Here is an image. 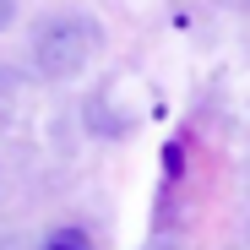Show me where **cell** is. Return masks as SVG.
Masks as SVG:
<instances>
[{"instance_id":"6da1fadb","label":"cell","mask_w":250,"mask_h":250,"mask_svg":"<svg viewBox=\"0 0 250 250\" xmlns=\"http://www.w3.org/2000/svg\"><path fill=\"white\" fill-rule=\"evenodd\" d=\"M98 22L93 17H82V11H60L49 17L44 27L33 33V71L44 76V82H65L76 76L82 65H87L98 55Z\"/></svg>"},{"instance_id":"7a4b0ae2","label":"cell","mask_w":250,"mask_h":250,"mask_svg":"<svg viewBox=\"0 0 250 250\" xmlns=\"http://www.w3.org/2000/svg\"><path fill=\"white\" fill-rule=\"evenodd\" d=\"M38 250H93V234L76 229V223H55L44 239H38Z\"/></svg>"},{"instance_id":"3957f363","label":"cell","mask_w":250,"mask_h":250,"mask_svg":"<svg viewBox=\"0 0 250 250\" xmlns=\"http://www.w3.org/2000/svg\"><path fill=\"white\" fill-rule=\"evenodd\" d=\"M11 120H17V82L0 71V131H6Z\"/></svg>"},{"instance_id":"277c9868","label":"cell","mask_w":250,"mask_h":250,"mask_svg":"<svg viewBox=\"0 0 250 250\" xmlns=\"http://www.w3.org/2000/svg\"><path fill=\"white\" fill-rule=\"evenodd\" d=\"M11 17H17V0H0V33L11 27Z\"/></svg>"}]
</instances>
